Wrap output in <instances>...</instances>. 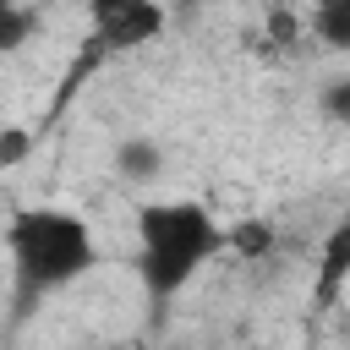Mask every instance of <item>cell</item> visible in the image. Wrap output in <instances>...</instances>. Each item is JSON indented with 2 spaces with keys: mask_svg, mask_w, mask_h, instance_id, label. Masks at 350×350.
Masks as SVG:
<instances>
[{
  "mask_svg": "<svg viewBox=\"0 0 350 350\" xmlns=\"http://www.w3.org/2000/svg\"><path fill=\"white\" fill-rule=\"evenodd\" d=\"M137 279L153 312H164L186 284L230 246V230L197 197H159L137 208Z\"/></svg>",
  "mask_w": 350,
  "mask_h": 350,
  "instance_id": "obj_1",
  "label": "cell"
},
{
  "mask_svg": "<svg viewBox=\"0 0 350 350\" xmlns=\"http://www.w3.org/2000/svg\"><path fill=\"white\" fill-rule=\"evenodd\" d=\"M230 246H235L241 257H257V252H268V246H273V230H268V224H257V219H252V224H235V230H230Z\"/></svg>",
  "mask_w": 350,
  "mask_h": 350,
  "instance_id": "obj_8",
  "label": "cell"
},
{
  "mask_svg": "<svg viewBox=\"0 0 350 350\" xmlns=\"http://www.w3.org/2000/svg\"><path fill=\"white\" fill-rule=\"evenodd\" d=\"M312 33L328 49H350V0H312Z\"/></svg>",
  "mask_w": 350,
  "mask_h": 350,
  "instance_id": "obj_5",
  "label": "cell"
},
{
  "mask_svg": "<svg viewBox=\"0 0 350 350\" xmlns=\"http://www.w3.org/2000/svg\"><path fill=\"white\" fill-rule=\"evenodd\" d=\"M120 170H126L131 180H153V175H159V148L142 142V137L126 142V148H120Z\"/></svg>",
  "mask_w": 350,
  "mask_h": 350,
  "instance_id": "obj_6",
  "label": "cell"
},
{
  "mask_svg": "<svg viewBox=\"0 0 350 350\" xmlns=\"http://www.w3.org/2000/svg\"><path fill=\"white\" fill-rule=\"evenodd\" d=\"M22 33H27V16H22V11H5V22H0V44H5V49H16V44H22Z\"/></svg>",
  "mask_w": 350,
  "mask_h": 350,
  "instance_id": "obj_9",
  "label": "cell"
},
{
  "mask_svg": "<svg viewBox=\"0 0 350 350\" xmlns=\"http://www.w3.org/2000/svg\"><path fill=\"white\" fill-rule=\"evenodd\" d=\"M317 104H323V115L334 126H350V77H328L323 93H317Z\"/></svg>",
  "mask_w": 350,
  "mask_h": 350,
  "instance_id": "obj_7",
  "label": "cell"
},
{
  "mask_svg": "<svg viewBox=\"0 0 350 350\" xmlns=\"http://www.w3.org/2000/svg\"><path fill=\"white\" fill-rule=\"evenodd\" d=\"M350 290V213L334 219V230L323 235V252H317V273H312V301L317 312L339 306V295Z\"/></svg>",
  "mask_w": 350,
  "mask_h": 350,
  "instance_id": "obj_4",
  "label": "cell"
},
{
  "mask_svg": "<svg viewBox=\"0 0 350 350\" xmlns=\"http://www.w3.org/2000/svg\"><path fill=\"white\" fill-rule=\"evenodd\" d=\"M5 252H11L22 301L71 290L77 279H88L98 268V241H93L88 219L71 208H22L5 230Z\"/></svg>",
  "mask_w": 350,
  "mask_h": 350,
  "instance_id": "obj_2",
  "label": "cell"
},
{
  "mask_svg": "<svg viewBox=\"0 0 350 350\" xmlns=\"http://www.w3.org/2000/svg\"><path fill=\"white\" fill-rule=\"evenodd\" d=\"M88 33L98 49H148L164 33L159 0H88Z\"/></svg>",
  "mask_w": 350,
  "mask_h": 350,
  "instance_id": "obj_3",
  "label": "cell"
}]
</instances>
